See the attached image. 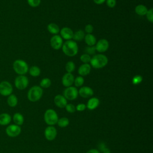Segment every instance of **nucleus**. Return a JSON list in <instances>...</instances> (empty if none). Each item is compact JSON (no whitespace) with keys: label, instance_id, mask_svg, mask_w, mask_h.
Returning <instances> with one entry per match:
<instances>
[{"label":"nucleus","instance_id":"f257e3e1","mask_svg":"<svg viewBox=\"0 0 153 153\" xmlns=\"http://www.w3.org/2000/svg\"><path fill=\"white\" fill-rule=\"evenodd\" d=\"M62 51L63 53L69 57L75 56L78 51V47L75 41L68 40L62 45Z\"/></svg>","mask_w":153,"mask_h":153},{"label":"nucleus","instance_id":"f03ea898","mask_svg":"<svg viewBox=\"0 0 153 153\" xmlns=\"http://www.w3.org/2000/svg\"><path fill=\"white\" fill-rule=\"evenodd\" d=\"M108 62V57L102 54L94 55L91 57L90 66L95 69H100L105 66Z\"/></svg>","mask_w":153,"mask_h":153},{"label":"nucleus","instance_id":"7ed1b4c3","mask_svg":"<svg viewBox=\"0 0 153 153\" xmlns=\"http://www.w3.org/2000/svg\"><path fill=\"white\" fill-rule=\"evenodd\" d=\"M13 68L14 72L19 75H25L29 71L27 63L22 59H17L13 63Z\"/></svg>","mask_w":153,"mask_h":153},{"label":"nucleus","instance_id":"20e7f679","mask_svg":"<svg viewBox=\"0 0 153 153\" xmlns=\"http://www.w3.org/2000/svg\"><path fill=\"white\" fill-rule=\"evenodd\" d=\"M43 94V90L40 86L34 85L27 92V99L32 102L39 100Z\"/></svg>","mask_w":153,"mask_h":153},{"label":"nucleus","instance_id":"39448f33","mask_svg":"<svg viewBox=\"0 0 153 153\" xmlns=\"http://www.w3.org/2000/svg\"><path fill=\"white\" fill-rule=\"evenodd\" d=\"M44 118L45 122L49 126L55 125L56 124H57L59 120L57 114L54 110L52 109H48L46 110L44 114Z\"/></svg>","mask_w":153,"mask_h":153},{"label":"nucleus","instance_id":"423d86ee","mask_svg":"<svg viewBox=\"0 0 153 153\" xmlns=\"http://www.w3.org/2000/svg\"><path fill=\"white\" fill-rule=\"evenodd\" d=\"M29 84V79L26 76L18 75L14 79L15 87L20 90L25 89Z\"/></svg>","mask_w":153,"mask_h":153},{"label":"nucleus","instance_id":"0eeeda50","mask_svg":"<svg viewBox=\"0 0 153 153\" xmlns=\"http://www.w3.org/2000/svg\"><path fill=\"white\" fill-rule=\"evenodd\" d=\"M13 91L11 84L7 81H2L0 82V94L3 96H8Z\"/></svg>","mask_w":153,"mask_h":153},{"label":"nucleus","instance_id":"6e6552de","mask_svg":"<svg viewBox=\"0 0 153 153\" xmlns=\"http://www.w3.org/2000/svg\"><path fill=\"white\" fill-rule=\"evenodd\" d=\"M78 91L75 87H68L63 91V96L69 100H73L77 98Z\"/></svg>","mask_w":153,"mask_h":153},{"label":"nucleus","instance_id":"1a4fd4ad","mask_svg":"<svg viewBox=\"0 0 153 153\" xmlns=\"http://www.w3.org/2000/svg\"><path fill=\"white\" fill-rule=\"evenodd\" d=\"M5 132L10 137H16L20 134L21 128L19 126L16 124H11L7 127Z\"/></svg>","mask_w":153,"mask_h":153},{"label":"nucleus","instance_id":"9d476101","mask_svg":"<svg viewBox=\"0 0 153 153\" xmlns=\"http://www.w3.org/2000/svg\"><path fill=\"white\" fill-rule=\"evenodd\" d=\"M51 47L54 50H59L62 48L63 45V39L60 35H55L50 39Z\"/></svg>","mask_w":153,"mask_h":153},{"label":"nucleus","instance_id":"9b49d317","mask_svg":"<svg viewBox=\"0 0 153 153\" xmlns=\"http://www.w3.org/2000/svg\"><path fill=\"white\" fill-rule=\"evenodd\" d=\"M44 135L48 140H53L56 137L57 130L53 126H49L45 129Z\"/></svg>","mask_w":153,"mask_h":153},{"label":"nucleus","instance_id":"f8f14e48","mask_svg":"<svg viewBox=\"0 0 153 153\" xmlns=\"http://www.w3.org/2000/svg\"><path fill=\"white\" fill-rule=\"evenodd\" d=\"M109 48V42L106 39H101L96 43L95 48L99 53H103L108 50Z\"/></svg>","mask_w":153,"mask_h":153},{"label":"nucleus","instance_id":"ddd939ff","mask_svg":"<svg viewBox=\"0 0 153 153\" xmlns=\"http://www.w3.org/2000/svg\"><path fill=\"white\" fill-rule=\"evenodd\" d=\"M74 76L72 74V73H66L64 74L62 78V82L63 86L66 87H71L74 84Z\"/></svg>","mask_w":153,"mask_h":153},{"label":"nucleus","instance_id":"4468645a","mask_svg":"<svg viewBox=\"0 0 153 153\" xmlns=\"http://www.w3.org/2000/svg\"><path fill=\"white\" fill-rule=\"evenodd\" d=\"M60 36L62 39H66V40H71L73 38L74 32L73 30L68 27H63L60 30Z\"/></svg>","mask_w":153,"mask_h":153},{"label":"nucleus","instance_id":"2eb2a0df","mask_svg":"<svg viewBox=\"0 0 153 153\" xmlns=\"http://www.w3.org/2000/svg\"><path fill=\"white\" fill-rule=\"evenodd\" d=\"M93 90L91 88L87 86H84L80 88L78 94L83 98H88L93 95Z\"/></svg>","mask_w":153,"mask_h":153},{"label":"nucleus","instance_id":"dca6fc26","mask_svg":"<svg viewBox=\"0 0 153 153\" xmlns=\"http://www.w3.org/2000/svg\"><path fill=\"white\" fill-rule=\"evenodd\" d=\"M54 102L55 105L60 108H63L66 106L67 103V99L62 95L61 94H57L54 97Z\"/></svg>","mask_w":153,"mask_h":153},{"label":"nucleus","instance_id":"f3484780","mask_svg":"<svg viewBox=\"0 0 153 153\" xmlns=\"http://www.w3.org/2000/svg\"><path fill=\"white\" fill-rule=\"evenodd\" d=\"M90 71H91V66L88 63H83L79 67L78 69V74L81 76H86L88 75Z\"/></svg>","mask_w":153,"mask_h":153},{"label":"nucleus","instance_id":"a211bd4d","mask_svg":"<svg viewBox=\"0 0 153 153\" xmlns=\"http://www.w3.org/2000/svg\"><path fill=\"white\" fill-rule=\"evenodd\" d=\"M99 103L100 101L98 98L91 97L88 100L86 108H87L89 110H94L99 106Z\"/></svg>","mask_w":153,"mask_h":153},{"label":"nucleus","instance_id":"6ab92c4d","mask_svg":"<svg viewBox=\"0 0 153 153\" xmlns=\"http://www.w3.org/2000/svg\"><path fill=\"white\" fill-rule=\"evenodd\" d=\"M84 39L88 46H94L96 43V37L91 33H87L85 35Z\"/></svg>","mask_w":153,"mask_h":153},{"label":"nucleus","instance_id":"aec40b11","mask_svg":"<svg viewBox=\"0 0 153 153\" xmlns=\"http://www.w3.org/2000/svg\"><path fill=\"white\" fill-rule=\"evenodd\" d=\"M11 120V116L7 113H2L0 114V124L2 126H6L8 124Z\"/></svg>","mask_w":153,"mask_h":153},{"label":"nucleus","instance_id":"412c9836","mask_svg":"<svg viewBox=\"0 0 153 153\" xmlns=\"http://www.w3.org/2000/svg\"><path fill=\"white\" fill-rule=\"evenodd\" d=\"M135 13L139 15V16H145L146 15L147 11H148V8L146 7L144 5H137L134 9Z\"/></svg>","mask_w":153,"mask_h":153},{"label":"nucleus","instance_id":"4be33fe9","mask_svg":"<svg viewBox=\"0 0 153 153\" xmlns=\"http://www.w3.org/2000/svg\"><path fill=\"white\" fill-rule=\"evenodd\" d=\"M18 103V99L15 94H11L8 96L7 103L10 107H15Z\"/></svg>","mask_w":153,"mask_h":153},{"label":"nucleus","instance_id":"5701e85b","mask_svg":"<svg viewBox=\"0 0 153 153\" xmlns=\"http://www.w3.org/2000/svg\"><path fill=\"white\" fill-rule=\"evenodd\" d=\"M13 121L17 126H21L23 124L24 122V117L19 112L15 113L13 115Z\"/></svg>","mask_w":153,"mask_h":153},{"label":"nucleus","instance_id":"b1692460","mask_svg":"<svg viewBox=\"0 0 153 153\" xmlns=\"http://www.w3.org/2000/svg\"><path fill=\"white\" fill-rule=\"evenodd\" d=\"M47 30L50 33L54 35H57L60 32V29L58 25L53 23H51L48 25Z\"/></svg>","mask_w":153,"mask_h":153},{"label":"nucleus","instance_id":"393cba45","mask_svg":"<svg viewBox=\"0 0 153 153\" xmlns=\"http://www.w3.org/2000/svg\"><path fill=\"white\" fill-rule=\"evenodd\" d=\"M85 33L82 30H78L73 35V39L76 41H81L82 39H84Z\"/></svg>","mask_w":153,"mask_h":153},{"label":"nucleus","instance_id":"a878e982","mask_svg":"<svg viewBox=\"0 0 153 153\" xmlns=\"http://www.w3.org/2000/svg\"><path fill=\"white\" fill-rule=\"evenodd\" d=\"M29 74L34 77L38 76L41 74V70L39 67L36 66H32L29 69Z\"/></svg>","mask_w":153,"mask_h":153},{"label":"nucleus","instance_id":"bb28decb","mask_svg":"<svg viewBox=\"0 0 153 153\" xmlns=\"http://www.w3.org/2000/svg\"><path fill=\"white\" fill-rule=\"evenodd\" d=\"M57 124L60 127H65L68 126L69 124V121L68 118L66 117H62L58 120L57 121Z\"/></svg>","mask_w":153,"mask_h":153},{"label":"nucleus","instance_id":"cd10ccee","mask_svg":"<svg viewBox=\"0 0 153 153\" xmlns=\"http://www.w3.org/2000/svg\"><path fill=\"white\" fill-rule=\"evenodd\" d=\"M65 69L68 73H72L75 69V63L72 61L68 62L65 66Z\"/></svg>","mask_w":153,"mask_h":153},{"label":"nucleus","instance_id":"c85d7f7f","mask_svg":"<svg viewBox=\"0 0 153 153\" xmlns=\"http://www.w3.org/2000/svg\"><path fill=\"white\" fill-rule=\"evenodd\" d=\"M51 84V81L48 78H43L40 82V87L41 88H48Z\"/></svg>","mask_w":153,"mask_h":153},{"label":"nucleus","instance_id":"c756f323","mask_svg":"<svg viewBox=\"0 0 153 153\" xmlns=\"http://www.w3.org/2000/svg\"><path fill=\"white\" fill-rule=\"evenodd\" d=\"M84 82V78L81 76H76L75 78H74V83L75 84V86L76 87H79L83 85Z\"/></svg>","mask_w":153,"mask_h":153},{"label":"nucleus","instance_id":"7c9ffc66","mask_svg":"<svg viewBox=\"0 0 153 153\" xmlns=\"http://www.w3.org/2000/svg\"><path fill=\"white\" fill-rule=\"evenodd\" d=\"M143 80V78L140 75H136L132 78V84L134 85H138Z\"/></svg>","mask_w":153,"mask_h":153},{"label":"nucleus","instance_id":"2f4dec72","mask_svg":"<svg viewBox=\"0 0 153 153\" xmlns=\"http://www.w3.org/2000/svg\"><path fill=\"white\" fill-rule=\"evenodd\" d=\"M80 60L84 63H88L90 62L91 56L87 53H84L81 56Z\"/></svg>","mask_w":153,"mask_h":153},{"label":"nucleus","instance_id":"473e14b6","mask_svg":"<svg viewBox=\"0 0 153 153\" xmlns=\"http://www.w3.org/2000/svg\"><path fill=\"white\" fill-rule=\"evenodd\" d=\"M27 2L31 7H37L41 4V0H27Z\"/></svg>","mask_w":153,"mask_h":153},{"label":"nucleus","instance_id":"72a5a7b5","mask_svg":"<svg viewBox=\"0 0 153 153\" xmlns=\"http://www.w3.org/2000/svg\"><path fill=\"white\" fill-rule=\"evenodd\" d=\"M99 148L100 149V151H102L103 153H110L111 152L109 149L107 147V146L105 145V143H100L99 145Z\"/></svg>","mask_w":153,"mask_h":153},{"label":"nucleus","instance_id":"f704fd0d","mask_svg":"<svg viewBox=\"0 0 153 153\" xmlns=\"http://www.w3.org/2000/svg\"><path fill=\"white\" fill-rule=\"evenodd\" d=\"M146 19L149 22L151 23L153 22V9L152 8H150L149 10H148V11L146 14Z\"/></svg>","mask_w":153,"mask_h":153},{"label":"nucleus","instance_id":"c9c22d12","mask_svg":"<svg viewBox=\"0 0 153 153\" xmlns=\"http://www.w3.org/2000/svg\"><path fill=\"white\" fill-rule=\"evenodd\" d=\"M65 108L66 111L69 113H74L76 111L75 106L73 104H71V103L67 104Z\"/></svg>","mask_w":153,"mask_h":153},{"label":"nucleus","instance_id":"e433bc0d","mask_svg":"<svg viewBox=\"0 0 153 153\" xmlns=\"http://www.w3.org/2000/svg\"><path fill=\"white\" fill-rule=\"evenodd\" d=\"M85 51L86 52L87 54L90 55H94L95 54L96 51V48L94 46H88L85 48Z\"/></svg>","mask_w":153,"mask_h":153},{"label":"nucleus","instance_id":"4c0bfd02","mask_svg":"<svg viewBox=\"0 0 153 153\" xmlns=\"http://www.w3.org/2000/svg\"><path fill=\"white\" fill-rule=\"evenodd\" d=\"M75 108H76V110L78 111H79V112L84 111L86 108V105H85L84 103H79L76 105Z\"/></svg>","mask_w":153,"mask_h":153},{"label":"nucleus","instance_id":"58836bf2","mask_svg":"<svg viewBox=\"0 0 153 153\" xmlns=\"http://www.w3.org/2000/svg\"><path fill=\"white\" fill-rule=\"evenodd\" d=\"M106 2L109 8H114L116 5V0H106Z\"/></svg>","mask_w":153,"mask_h":153},{"label":"nucleus","instance_id":"ea45409f","mask_svg":"<svg viewBox=\"0 0 153 153\" xmlns=\"http://www.w3.org/2000/svg\"><path fill=\"white\" fill-rule=\"evenodd\" d=\"M93 26L90 24H88L85 26V32L87 33H91L93 31Z\"/></svg>","mask_w":153,"mask_h":153},{"label":"nucleus","instance_id":"a19ab883","mask_svg":"<svg viewBox=\"0 0 153 153\" xmlns=\"http://www.w3.org/2000/svg\"><path fill=\"white\" fill-rule=\"evenodd\" d=\"M94 2L97 5H100V4H103L106 0H93Z\"/></svg>","mask_w":153,"mask_h":153},{"label":"nucleus","instance_id":"79ce46f5","mask_svg":"<svg viewBox=\"0 0 153 153\" xmlns=\"http://www.w3.org/2000/svg\"><path fill=\"white\" fill-rule=\"evenodd\" d=\"M86 153H100V152L96 149H91L89 151H88Z\"/></svg>","mask_w":153,"mask_h":153}]
</instances>
